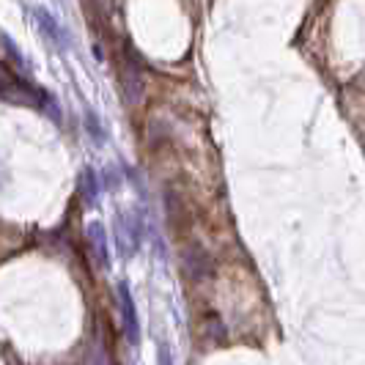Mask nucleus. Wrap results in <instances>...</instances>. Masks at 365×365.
Listing matches in <instances>:
<instances>
[{
	"label": "nucleus",
	"instance_id": "1",
	"mask_svg": "<svg viewBox=\"0 0 365 365\" xmlns=\"http://www.w3.org/2000/svg\"><path fill=\"white\" fill-rule=\"evenodd\" d=\"M118 302H121V319H124V335L132 346H138L140 341V324H138V311H135V299L129 294L127 283H118Z\"/></svg>",
	"mask_w": 365,
	"mask_h": 365
},
{
	"label": "nucleus",
	"instance_id": "2",
	"mask_svg": "<svg viewBox=\"0 0 365 365\" xmlns=\"http://www.w3.org/2000/svg\"><path fill=\"white\" fill-rule=\"evenodd\" d=\"M86 234H88V245H91V253H93L96 267H99V269H108L110 258H108V237H105V225H102V222H91Z\"/></svg>",
	"mask_w": 365,
	"mask_h": 365
},
{
	"label": "nucleus",
	"instance_id": "5",
	"mask_svg": "<svg viewBox=\"0 0 365 365\" xmlns=\"http://www.w3.org/2000/svg\"><path fill=\"white\" fill-rule=\"evenodd\" d=\"M86 124H88V129H91L96 138H102V132H99V121L93 118V113H86Z\"/></svg>",
	"mask_w": 365,
	"mask_h": 365
},
{
	"label": "nucleus",
	"instance_id": "4",
	"mask_svg": "<svg viewBox=\"0 0 365 365\" xmlns=\"http://www.w3.org/2000/svg\"><path fill=\"white\" fill-rule=\"evenodd\" d=\"M80 192H83L86 203L96 201L99 187H96V173H93V168H86V170H83V176H80Z\"/></svg>",
	"mask_w": 365,
	"mask_h": 365
},
{
	"label": "nucleus",
	"instance_id": "3",
	"mask_svg": "<svg viewBox=\"0 0 365 365\" xmlns=\"http://www.w3.org/2000/svg\"><path fill=\"white\" fill-rule=\"evenodd\" d=\"M36 22H38V28H41V34L50 38L53 44H58V47H66V44H69V41H66V36H63V31H61V25L55 22L50 11L38 9V11H36Z\"/></svg>",
	"mask_w": 365,
	"mask_h": 365
}]
</instances>
